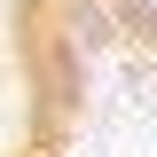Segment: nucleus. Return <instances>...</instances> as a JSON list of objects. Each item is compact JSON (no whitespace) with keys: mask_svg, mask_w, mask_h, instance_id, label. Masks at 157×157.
Returning a JSON list of instances; mask_svg holds the SVG:
<instances>
[{"mask_svg":"<svg viewBox=\"0 0 157 157\" xmlns=\"http://www.w3.org/2000/svg\"><path fill=\"white\" fill-rule=\"evenodd\" d=\"M94 39V0H0V157H71Z\"/></svg>","mask_w":157,"mask_h":157,"instance_id":"nucleus-1","label":"nucleus"}]
</instances>
